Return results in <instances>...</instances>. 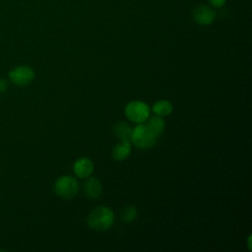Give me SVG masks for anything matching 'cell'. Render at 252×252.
<instances>
[{
    "label": "cell",
    "instance_id": "2",
    "mask_svg": "<svg viewBox=\"0 0 252 252\" xmlns=\"http://www.w3.org/2000/svg\"><path fill=\"white\" fill-rule=\"evenodd\" d=\"M158 137L146 126L145 123H139L132 129L131 142L140 149H150L157 143Z\"/></svg>",
    "mask_w": 252,
    "mask_h": 252
},
{
    "label": "cell",
    "instance_id": "15",
    "mask_svg": "<svg viewBox=\"0 0 252 252\" xmlns=\"http://www.w3.org/2000/svg\"><path fill=\"white\" fill-rule=\"evenodd\" d=\"M7 89V82L4 79H0V92H5Z\"/></svg>",
    "mask_w": 252,
    "mask_h": 252
},
{
    "label": "cell",
    "instance_id": "1",
    "mask_svg": "<svg viewBox=\"0 0 252 252\" xmlns=\"http://www.w3.org/2000/svg\"><path fill=\"white\" fill-rule=\"evenodd\" d=\"M114 222L113 211L105 206H99L93 209L88 218V226L94 231H105L109 229Z\"/></svg>",
    "mask_w": 252,
    "mask_h": 252
},
{
    "label": "cell",
    "instance_id": "8",
    "mask_svg": "<svg viewBox=\"0 0 252 252\" xmlns=\"http://www.w3.org/2000/svg\"><path fill=\"white\" fill-rule=\"evenodd\" d=\"M84 194L89 199H98L102 194V185L96 177H90L84 183Z\"/></svg>",
    "mask_w": 252,
    "mask_h": 252
},
{
    "label": "cell",
    "instance_id": "4",
    "mask_svg": "<svg viewBox=\"0 0 252 252\" xmlns=\"http://www.w3.org/2000/svg\"><path fill=\"white\" fill-rule=\"evenodd\" d=\"M126 117L135 123H144L150 116V107L144 101L132 100L125 106Z\"/></svg>",
    "mask_w": 252,
    "mask_h": 252
},
{
    "label": "cell",
    "instance_id": "3",
    "mask_svg": "<svg viewBox=\"0 0 252 252\" xmlns=\"http://www.w3.org/2000/svg\"><path fill=\"white\" fill-rule=\"evenodd\" d=\"M78 190V181L72 176H61L57 178L54 183V191L62 199H71L75 197Z\"/></svg>",
    "mask_w": 252,
    "mask_h": 252
},
{
    "label": "cell",
    "instance_id": "5",
    "mask_svg": "<svg viewBox=\"0 0 252 252\" xmlns=\"http://www.w3.org/2000/svg\"><path fill=\"white\" fill-rule=\"evenodd\" d=\"M9 78L16 86H27L34 79V71L29 66H18L9 73Z\"/></svg>",
    "mask_w": 252,
    "mask_h": 252
},
{
    "label": "cell",
    "instance_id": "14",
    "mask_svg": "<svg viewBox=\"0 0 252 252\" xmlns=\"http://www.w3.org/2000/svg\"><path fill=\"white\" fill-rule=\"evenodd\" d=\"M208 2L214 8H220L225 4L226 0H208Z\"/></svg>",
    "mask_w": 252,
    "mask_h": 252
},
{
    "label": "cell",
    "instance_id": "13",
    "mask_svg": "<svg viewBox=\"0 0 252 252\" xmlns=\"http://www.w3.org/2000/svg\"><path fill=\"white\" fill-rule=\"evenodd\" d=\"M137 215H138V212H137V209L134 207V206H125L121 212H120V218H121V220L125 223H131L133 222L136 218H137Z\"/></svg>",
    "mask_w": 252,
    "mask_h": 252
},
{
    "label": "cell",
    "instance_id": "12",
    "mask_svg": "<svg viewBox=\"0 0 252 252\" xmlns=\"http://www.w3.org/2000/svg\"><path fill=\"white\" fill-rule=\"evenodd\" d=\"M152 110L156 115L162 117V116L169 115L173 110V106L170 101L166 99H159L154 103Z\"/></svg>",
    "mask_w": 252,
    "mask_h": 252
},
{
    "label": "cell",
    "instance_id": "11",
    "mask_svg": "<svg viewBox=\"0 0 252 252\" xmlns=\"http://www.w3.org/2000/svg\"><path fill=\"white\" fill-rule=\"evenodd\" d=\"M113 134L116 138H118L121 141H130L131 142V134H132V128L129 124L126 122L120 121L113 125L112 128Z\"/></svg>",
    "mask_w": 252,
    "mask_h": 252
},
{
    "label": "cell",
    "instance_id": "10",
    "mask_svg": "<svg viewBox=\"0 0 252 252\" xmlns=\"http://www.w3.org/2000/svg\"><path fill=\"white\" fill-rule=\"evenodd\" d=\"M146 126L158 138L164 131L165 123L161 116L155 115V116H149L147 120L145 121Z\"/></svg>",
    "mask_w": 252,
    "mask_h": 252
},
{
    "label": "cell",
    "instance_id": "9",
    "mask_svg": "<svg viewBox=\"0 0 252 252\" xmlns=\"http://www.w3.org/2000/svg\"><path fill=\"white\" fill-rule=\"evenodd\" d=\"M131 153V142L121 141L118 142L112 149V157L115 160H124Z\"/></svg>",
    "mask_w": 252,
    "mask_h": 252
},
{
    "label": "cell",
    "instance_id": "6",
    "mask_svg": "<svg viewBox=\"0 0 252 252\" xmlns=\"http://www.w3.org/2000/svg\"><path fill=\"white\" fill-rule=\"evenodd\" d=\"M192 17L198 25L209 26L216 20L217 13L213 9V7L205 4H200L193 9Z\"/></svg>",
    "mask_w": 252,
    "mask_h": 252
},
{
    "label": "cell",
    "instance_id": "7",
    "mask_svg": "<svg viewBox=\"0 0 252 252\" xmlns=\"http://www.w3.org/2000/svg\"><path fill=\"white\" fill-rule=\"evenodd\" d=\"M73 171L80 178H88L94 171V163L88 158H81L75 161Z\"/></svg>",
    "mask_w": 252,
    "mask_h": 252
}]
</instances>
